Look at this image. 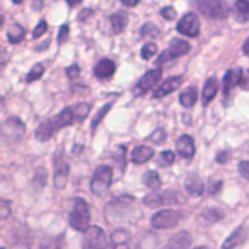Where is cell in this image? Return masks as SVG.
Instances as JSON below:
<instances>
[{
  "instance_id": "cell-1",
  "label": "cell",
  "mask_w": 249,
  "mask_h": 249,
  "mask_svg": "<svg viewBox=\"0 0 249 249\" xmlns=\"http://www.w3.org/2000/svg\"><path fill=\"white\" fill-rule=\"evenodd\" d=\"M107 222H133L135 217H140V212L137 210L135 200L132 196H121L113 200L106 208Z\"/></svg>"
},
{
  "instance_id": "cell-2",
  "label": "cell",
  "mask_w": 249,
  "mask_h": 249,
  "mask_svg": "<svg viewBox=\"0 0 249 249\" xmlns=\"http://www.w3.org/2000/svg\"><path fill=\"white\" fill-rule=\"evenodd\" d=\"M193 5L208 19H225L231 12V7L224 0H195Z\"/></svg>"
},
{
  "instance_id": "cell-3",
  "label": "cell",
  "mask_w": 249,
  "mask_h": 249,
  "mask_svg": "<svg viewBox=\"0 0 249 249\" xmlns=\"http://www.w3.org/2000/svg\"><path fill=\"white\" fill-rule=\"evenodd\" d=\"M89 220H90L89 203L86 200H82V198H75L73 200V207L69 215L70 227L75 229V231H86L89 227Z\"/></svg>"
},
{
  "instance_id": "cell-4",
  "label": "cell",
  "mask_w": 249,
  "mask_h": 249,
  "mask_svg": "<svg viewBox=\"0 0 249 249\" xmlns=\"http://www.w3.org/2000/svg\"><path fill=\"white\" fill-rule=\"evenodd\" d=\"M111 183H113V169L109 166H99L94 173L92 181H90V190L94 195L101 196L109 190Z\"/></svg>"
},
{
  "instance_id": "cell-5",
  "label": "cell",
  "mask_w": 249,
  "mask_h": 249,
  "mask_svg": "<svg viewBox=\"0 0 249 249\" xmlns=\"http://www.w3.org/2000/svg\"><path fill=\"white\" fill-rule=\"evenodd\" d=\"M82 246H84V249H106L107 237L101 227H97V225H89V227L84 231Z\"/></svg>"
},
{
  "instance_id": "cell-6",
  "label": "cell",
  "mask_w": 249,
  "mask_h": 249,
  "mask_svg": "<svg viewBox=\"0 0 249 249\" xmlns=\"http://www.w3.org/2000/svg\"><path fill=\"white\" fill-rule=\"evenodd\" d=\"M183 217L184 215L178 210H160L154 215L150 224H152L154 229L162 231V229H171V227H174V225H178Z\"/></svg>"
},
{
  "instance_id": "cell-7",
  "label": "cell",
  "mask_w": 249,
  "mask_h": 249,
  "mask_svg": "<svg viewBox=\"0 0 249 249\" xmlns=\"http://www.w3.org/2000/svg\"><path fill=\"white\" fill-rule=\"evenodd\" d=\"M53 164H55V186L56 188H65L67 181H69V173H70V167L69 162L65 159V154L62 150L55 154L53 157Z\"/></svg>"
},
{
  "instance_id": "cell-8",
  "label": "cell",
  "mask_w": 249,
  "mask_h": 249,
  "mask_svg": "<svg viewBox=\"0 0 249 249\" xmlns=\"http://www.w3.org/2000/svg\"><path fill=\"white\" fill-rule=\"evenodd\" d=\"M188 52H190V43L184 41V39H173L169 48L157 58V63L162 65V63L169 62V60L178 58V56H181V55H186Z\"/></svg>"
},
{
  "instance_id": "cell-9",
  "label": "cell",
  "mask_w": 249,
  "mask_h": 249,
  "mask_svg": "<svg viewBox=\"0 0 249 249\" xmlns=\"http://www.w3.org/2000/svg\"><path fill=\"white\" fill-rule=\"evenodd\" d=\"M160 77H162V70H159V69L149 70V72L143 73V77L139 80V84H137V87L133 89V92H135L137 96H143V94L149 92L150 89H154V87L159 84Z\"/></svg>"
},
{
  "instance_id": "cell-10",
  "label": "cell",
  "mask_w": 249,
  "mask_h": 249,
  "mask_svg": "<svg viewBox=\"0 0 249 249\" xmlns=\"http://www.w3.org/2000/svg\"><path fill=\"white\" fill-rule=\"evenodd\" d=\"M178 33L188 36V38H195L200 35V19L195 14H184L178 22Z\"/></svg>"
},
{
  "instance_id": "cell-11",
  "label": "cell",
  "mask_w": 249,
  "mask_h": 249,
  "mask_svg": "<svg viewBox=\"0 0 249 249\" xmlns=\"http://www.w3.org/2000/svg\"><path fill=\"white\" fill-rule=\"evenodd\" d=\"M181 82H183V77H179V75H178V77H169V79H166L162 84H159V86L154 89V97H156V99H160V97L174 92V90L181 86Z\"/></svg>"
},
{
  "instance_id": "cell-12",
  "label": "cell",
  "mask_w": 249,
  "mask_h": 249,
  "mask_svg": "<svg viewBox=\"0 0 249 249\" xmlns=\"http://www.w3.org/2000/svg\"><path fill=\"white\" fill-rule=\"evenodd\" d=\"M176 149L183 159H191L195 156V142L190 135H181L176 140Z\"/></svg>"
},
{
  "instance_id": "cell-13",
  "label": "cell",
  "mask_w": 249,
  "mask_h": 249,
  "mask_svg": "<svg viewBox=\"0 0 249 249\" xmlns=\"http://www.w3.org/2000/svg\"><path fill=\"white\" fill-rule=\"evenodd\" d=\"M52 121H53V124H55L56 132L62 130V128H65V126H69V124H73L75 123V114H73V109L72 107H65V109L60 111V113L56 114Z\"/></svg>"
},
{
  "instance_id": "cell-14",
  "label": "cell",
  "mask_w": 249,
  "mask_h": 249,
  "mask_svg": "<svg viewBox=\"0 0 249 249\" xmlns=\"http://www.w3.org/2000/svg\"><path fill=\"white\" fill-rule=\"evenodd\" d=\"M190 246H191V235H190V232L181 231V232H178L176 235H173V237L169 239V242H167L166 249H188Z\"/></svg>"
},
{
  "instance_id": "cell-15",
  "label": "cell",
  "mask_w": 249,
  "mask_h": 249,
  "mask_svg": "<svg viewBox=\"0 0 249 249\" xmlns=\"http://www.w3.org/2000/svg\"><path fill=\"white\" fill-rule=\"evenodd\" d=\"M116 72V63L113 60H101L96 67H94V75L97 79H109Z\"/></svg>"
},
{
  "instance_id": "cell-16",
  "label": "cell",
  "mask_w": 249,
  "mask_h": 249,
  "mask_svg": "<svg viewBox=\"0 0 249 249\" xmlns=\"http://www.w3.org/2000/svg\"><path fill=\"white\" fill-rule=\"evenodd\" d=\"M244 75H242V70L241 69H232L229 70L227 73L224 75V90H225V96L231 92V89H234L235 86L242 82Z\"/></svg>"
},
{
  "instance_id": "cell-17",
  "label": "cell",
  "mask_w": 249,
  "mask_h": 249,
  "mask_svg": "<svg viewBox=\"0 0 249 249\" xmlns=\"http://www.w3.org/2000/svg\"><path fill=\"white\" fill-rule=\"evenodd\" d=\"M16 130L21 133H24V124L19 118H9L4 123V135L9 137V139H19V133H16Z\"/></svg>"
},
{
  "instance_id": "cell-18",
  "label": "cell",
  "mask_w": 249,
  "mask_h": 249,
  "mask_svg": "<svg viewBox=\"0 0 249 249\" xmlns=\"http://www.w3.org/2000/svg\"><path fill=\"white\" fill-rule=\"evenodd\" d=\"M154 157V150L147 145H139L132 152V162L133 164H145Z\"/></svg>"
},
{
  "instance_id": "cell-19",
  "label": "cell",
  "mask_w": 249,
  "mask_h": 249,
  "mask_svg": "<svg viewBox=\"0 0 249 249\" xmlns=\"http://www.w3.org/2000/svg\"><path fill=\"white\" fill-rule=\"evenodd\" d=\"M184 186H186V191L191 195V196H200L203 193V181L196 176V174H191V176L186 178L184 181Z\"/></svg>"
},
{
  "instance_id": "cell-20",
  "label": "cell",
  "mask_w": 249,
  "mask_h": 249,
  "mask_svg": "<svg viewBox=\"0 0 249 249\" xmlns=\"http://www.w3.org/2000/svg\"><path fill=\"white\" fill-rule=\"evenodd\" d=\"M53 133H56L53 121L52 120L43 121V123L38 126V130H36V139H38L39 142H48V140L53 137Z\"/></svg>"
},
{
  "instance_id": "cell-21",
  "label": "cell",
  "mask_w": 249,
  "mask_h": 249,
  "mask_svg": "<svg viewBox=\"0 0 249 249\" xmlns=\"http://www.w3.org/2000/svg\"><path fill=\"white\" fill-rule=\"evenodd\" d=\"M218 92V82L212 77V79L207 80L203 87V104H210L213 101V97L217 96Z\"/></svg>"
},
{
  "instance_id": "cell-22",
  "label": "cell",
  "mask_w": 249,
  "mask_h": 249,
  "mask_svg": "<svg viewBox=\"0 0 249 249\" xmlns=\"http://www.w3.org/2000/svg\"><path fill=\"white\" fill-rule=\"evenodd\" d=\"M242 235H244V227H237L224 241V244H222V249H234V248H237V246L241 244V241H242Z\"/></svg>"
},
{
  "instance_id": "cell-23",
  "label": "cell",
  "mask_w": 249,
  "mask_h": 249,
  "mask_svg": "<svg viewBox=\"0 0 249 249\" xmlns=\"http://www.w3.org/2000/svg\"><path fill=\"white\" fill-rule=\"evenodd\" d=\"M128 24V14L124 12H116V14L111 16V26H113L114 33H121Z\"/></svg>"
},
{
  "instance_id": "cell-24",
  "label": "cell",
  "mask_w": 249,
  "mask_h": 249,
  "mask_svg": "<svg viewBox=\"0 0 249 249\" xmlns=\"http://www.w3.org/2000/svg\"><path fill=\"white\" fill-rule=\"evenodd\" d=\"M24 36H26V31L22 29V26H19V24H12L11 29L7 31V38H9V41H11L12 45H18V43H21L22 39H24Z\"/></svg>"
},
{
  "instance_id": "cell-25",
  "label": "cell",
  "mask_w": 249,
  "mask_h": 249,
  "mask_svg": "<svg viewBox=\"0 0 249 249\" xmlns=\"http://www.w3.org/2000/svg\"><path fill=\"white\" fill-rule=\"evenodd\" d=\"M143 184H145L147 188H150V190H157V188H160V184H162V181H160V176L157 171H149V173L143 174Z\"/></svg>"
},
{
  "instance_id": "cell-26",
  "label": "cell",
  "mask_w": 249,
  "mask_h": 249,
  "mask_svg": "<svg viewBox=\"0 0 249 249\" xmlns=\"http://www.w3.org/2000/svg\"><path fill=\"white\" fill-rule=\"evenodd\" d=\"M196 89L195 87H190V89L183 90L179 96V103L183 104L184 107H191L195 103H196Z\"/></svg>"
},
{
  "instance_id": "cell-27",
  "label": "cell",
  "mask_w": 249,
  "mask_h": 249,
  "mask_svg": "<svg viewBox=\"0 0 249 249\" xmlns=\"http://www.w3.org/2000/svg\"><path fill=\"white\" fill-rule=\"evenodd\" d=\"M164 203H166V201H164V195H160V193H150L143 198V205H145V207H150V208L162 207Z\"/></svg>"
},
{
  "instance_id": "cell-28",
  "label": "cell",
  "mask_w": 249,
  "mask_h": 249,
  "mask_svg": "<svg viewBox=\"0 0 249 249\" xmlns=\"http://www.w3.org/2000/svg\"><path fill=\"white\" fill-rule=\"evenodd\" d=\"M72 109H73V114H75V123H79V121L87 118V114H89V111H90V106L87 103H77L75 106H72Z\"/></svg>"
},
{
  "instance_id": "cell-29",
  "label": "cell",
  "mask_w": 249,
  "mask_h": 249,
  "mask_svg": "<svg viewBox=\"0 0 249 249\" xmlns=\"http://www.w3.org/2000/svg\"><path fill=\"white\" fill-rule=\"evenodd\" d=\"M140 35H142V38L154 39V38H157V36L160 35V31H159V28H157L156 24H150V22H147V24H143L142 29H140Z\"/></svg>"
},
{
  "instance_id": "cell-30",
  "label": "cell",
  "mask_w": 249,
  "mask_h": 249,
  "mask_svg": "<svg viewBox=\"0 0 249 249\" xmlns=\"http://www.w3.org/2000/svg\"><path fill=\"white\" fill-rule=\"evenodd\" d=\"M130 239V234L128 231H124V229H118V231L113 232V235H111V241H113V244H126Z\"/></svg>"
},
{
  "instance_id": "cell-31",
  "label": "cell",
  "mask_w": 249,
  "mask_h": 249,
  "mask_svg": "<svg viewBox=\"0 0 249 249\" xmlns=\"http://www.w3.org/2000/svg\"><path fill=\"white\" fill-rule=\"evenodd\" d=\"M235 12L239 14L241 19H248L249 16V0H235Z\"/></svg>"
},
{
  "instance_id": "cell-32",
  "label": "cell",
  "mask_w": 249,
  "mask_h": 249,
  "mask_svg": "<svg viewBox=\"0 0 249 249\" xmlns=\"http://www.w3.org/2000/svg\"><path fill=\"white\" fill-rule=\"evenodd\" d=\"M43 73H45V65H43V63H38V65H35L31 70H29L28 79H26V80H28V82L31 84V82H35V80L41 79Z\"/></svg>"
},
{
  "instance_id": "cell-33",
  "label": "cell",
  "mask_w": 249,
  "mask_h": 249,
  "mask_svg": "<svg viewBox=\"0 0 249 249\" xmlns=\"http://www.w3.org/2000/svg\"><path fill=\"white\" fill-rule=\"evenodd\" d=\"M201 217L212 224V222H217L218 218L224 217V212H220L218 208H208V210H205L203 213H201Z\"/></svg>"
},
{
  "instance_id": "cell-34",
  "label": "cell",
  "mask_w": 249,
  "mask_h": 249,
  "mask_svg": "<svg viewBox=\"0 0 249 249\" xmlns=\"http://www.w3.org/2000/svg\"><path fill=\"white\" fill-rule=\"evenodd\" d=\"M111 106H113V103H109V104H104L103 107H101L99 111H97V114L94 116V120H92V130H96L97 126H99V123H101V120H103L104 116L107 114V111L111 109Z\"/></svg>"
},
{
  "instance_id": "cell-35",
  "label": "cell",
  "mask_w": 249,
  "mask_h": 249,
  "mask_svg": "<svg viewBox=\"0 0 249 249\" xmlns=\"http://www.w3.org/2000/svg\"><path fill=\"white\" fill-rule=\"evenodd\" d=\"M157 53V46L156 43H145L142 48V58L143 60H150V56H154Z\"/></svg>"
},
{
  "instance_id": "cell-36",
  "label": "cell",
  "mask_w": 249,
  "mask_h": 249,
  "mask_svg": "<svg viewBox=\"0 0 249 249\" xmlns=\"http://www.w3.org/2000/svg\"><path fill=\"white\" fill-rule=\"evenodd\" d=\"M9 215H11V203L2 198V200H0V218H2V220H5Z\"/></svg>"
},
{
  "instance_id": "cell-37",
  "label": "cell",
  "mask_w": 249,
  "mask_h": 249,
  "mask_svg": "<svg viewBox=\"0 0 249 249\" xmlns=\"http://www.w3.org/2000/svg\"><path fill=\"white\" fill-rule=\"evenodd\" d=\"M174 159H176V156H174V152H171V150H164V152L160 154V160H162L164 166H171V164L174 162Z\"/></svg>"
},
{
  "instance_id": "cell-38",
  "label": "cell",
  "mask_w": 249,
  "mask_h": 249,
  "mask_svg": "<svg viewBox=\"0 0 249 249\" xmlns=\"http://www.w3.org/2000/svg\"><path fill=\"white\" fill-rule=\"evenodd\" d=\"M150 140H152L154 143H157V145H159V143H162L164 140H166V132H164L162 128L156 130V132L150 135Z\"/></svg>"
},
{
  "instance_id": "cell-39",
  "label": "cell",
  "mask_w": 249,
  "mask_h": 249,
  "mask_svg": "<svg viewBox=\"0 0 249 249\" xmlns=\"http://www.w3.org/2000/svg\"><path fill=\"white\" fill-rule=\"evenodd\" d=\"M46 31H48V24H46V21H41L38 26H36V29H35V31H33V38H36V39H38L39 36H43Z\"/></svg>"
},
{
  "instance_id": "cell-40",
  "label": "cell",
  "mask_w": 249,
  "mask_h": 249,
  "mask_svg": "<svg viewBox=\"0 0 249 249\" xmlns=\"http://www.w3.org/2000/svg\"><path fill=\"white\" fill-rule=\"evenodd\" d=\"M160 16H162L164 19H167V21H173V19L176 18V11H174L173 7H164L162 11H160Z\"/></svg>"
},
{
  "instance_id": "cell-41",
  "label": "cell",
  "mask_w": 249,
  "mask_h": 249,
  "mask_svg": "<svg viewBox=\"0 0 249 249\" xmlns=\"http://www.w3.org/2000/svg\"><path fill=\"white\" fill-rule=\"evenodd\" d=\"M239 173H241L242 178L249 179V160H242V162H239Z\"/></svg>"
},
{
  "instance_id": "cell-42",
  "label": "cell",
  "mask_w": 249,
  "mask_h": 249,
  "mask_svg": "<svg viewBox=\"0 0 249 249\" xmlns=\"http://www.w3.org/2000/svg\"><path fill=\"white\" fill-rule=\"evenodd\" d=\"M80 70H79V65H70L69 69H67V75H69V79H75V77H79Z\"/></svg>"
},
{
  "instance_id": "cell-43",
  "label": "cell",
  "mask_w": 249,
  "mask_h": 249,
  "mask_svg": "<svg viewBox=\"0 0 249 249\" xmlns=\"http://www.w3.org/2000/svg\"><path fill=\"white\" fill-rule=\"evenodd\" d=\"M69 26L67 24H63L62 28H60V35H58V43H63L67 38H69Z\"/></svg>"
},
{
  "instance_id": "cell-44",
  "label": "cell",
  "mask_w": 249,
  "mask_h": 249,
  "mask_svg": "<svg viewBox=\"0 0 249 249\" xmlns=\"http://www.w3.org/2000/svg\"><path fill=\"white\" fill-rule=\"evenodd\" d=\"M220 188H222V181H220V179H218V181H212V183H210V188H208V193H210V195H215L218 190H220Z\"/></svg>"
},
{
  "instance_id": "cell-45",
  "label": "cell",
  "mask_w": 249,
  "mask_h": 249,
  "mask_svg": "<svg viewBox=\"0 0 249 249\" xmlns=\"http://www.w3.org/2000/svg\"><path fill=\"white\" fill-rule=\"evenodd\" d=\"M123 2V5H126V7H135V5H139L140 0H121Z\"/></svg>"
},
{
  "instance_id": "cell-46",
  "label": "cell",
  "mask_w": 249,
  "mask_h": 249,
  "mask_svg": "<svg viewBox=\"0 0 249 249\" xmlns=\"http://www.w3.org/2000/svg\"><path fill=\"white\" fill-rule=\"evenodd\" d=\"M242 53H244L246 56H249V38L246 39V43L242 45Z\"/></svg>"
},
{
  "instance_id": "cell-47",
  "label": "cell",
  "mask_w": 249,
  "mask_h": 249,
  "mask_svg": "<svg viewBox=\"0 0 249 249\" xmlns=\"http://www.w3.org/2000/svg\"><path fill=\"white\" fill-rule=\"evenodd\" d=\"M227 160V152H222L217 156V162H225Z\"/></svg>"
},
{
  "instance_id": "cell-48",
  "label": "cell",
  "mask_w": 249,
  "mask_h": 249,
  "mask_svg": "<svg viewBox=\"0 0 249 249\" xmlns=\"http://www.w3.org/2000/svg\"><path fill=\"white\" fill-rule=\"evenodd\" d=\"M82 0H67V4L70 5V7H75V5H79Z\"/></svg>"
},
{
  "instance_id": "cell-49",
  "label": "cell",
  "mask_w": 249,
  "mask_h": 249,
  "mask_svg": "<svg viewBox=\"0 0 249 249\" xmlns=\"http://www.w3.org/2000/svg\"><path fill=\"white\" fill-rule=\"evenodd\" d=\"M89 14H92V11H84V12H80V21H82V19H86Z\"/></svg>"
},
{
  "instance_id": "cell-50",
  "label": "cell",
  "mask_w": 249,
  "mask_h": 249,
  "mask_svg": "<svg viewBox=\"0 0 249 249\" xmlns=\"http://www.w3.org/2000/svg\"><path fill=\"white\" fill-rule=\"evenodd\" d=\"M12 2H14V4H22L24 0H12Z\"/></svg>"
},
{
  "instance_id": "cell-51",
  "label": "cell",
  "mask_w": 249,
  "mask_h": 249,
  "mask_svg": "<svg viewBox=\"0 0 249 249\" xmlns=\"http://www.w3.org/2000/svg\"><path fill=\"white\" fill-rule=\"evenodd\" d=\"M195 249H205V248H195Z\"/></svg>"
}]
</instances>
